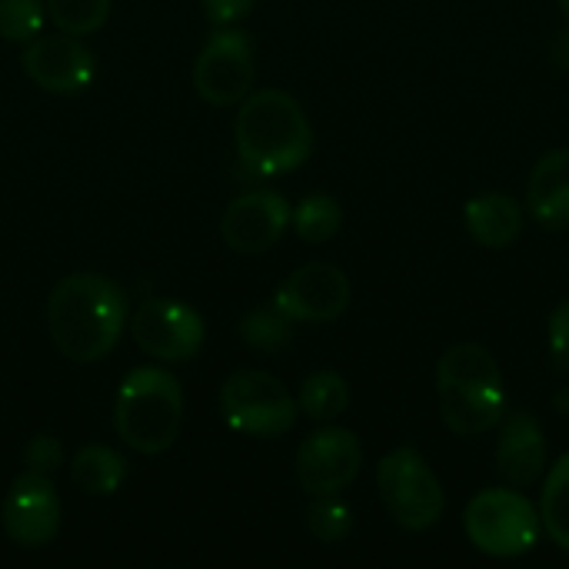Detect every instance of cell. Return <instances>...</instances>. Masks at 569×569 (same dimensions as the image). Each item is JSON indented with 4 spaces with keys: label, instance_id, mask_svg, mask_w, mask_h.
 I'll list each match as a JSON object with an SVG mask.
<instances>
[{
    "label": "cell",
    "instance_id": "obj_1",
    "mask_svg": "<svg viewBox=\"0 0 569 569\" xmlns=\"http://www.w3.org/2000/svg\"><path fill=\"white\" fill-rule=\"evenodd\" d=\"M127 320L130 300L123 287L93 270L60 277L47 297V333L70 363L103 360L123 337Z\"/></svg>",
    "mask_w": 569,
    "mask_h": 569
},
{
    "label": "cell",
    "instance_id": "obj_2",
    "mask_svg": "<svg viewBox=\"0 0 569 569\" xmlns=\"http://www.w3.org/2000/svg\"><path fill=\"white\" fill-rule=\"evenodd\" d=\"M233 143L243 170L280 177L310 160L313 127L293 93L280 87L250 90L233 120Z\"/></svg>",
    "mask_w": 569,
    "mask_h": 569
},
{
    "label": "cell",
    "instance_id": "obj_3",
    "mask_svg": "<svg viewBox=\"0 0 569 569\" xmlns=\"http://www.w3.org/2000/svg\"><path fill=\"white\" fill-rule=\"evenodd\" d=\"M440 417L457 437H483L507 417V387L483 343H457L437 363Z\"/></svg>",
    "mask_w": 569,
    "mask_h": 569
},
{
    "label": "cell",
    "instance_id": "obj_4",
    "mask_svg": "<svg viewBox=\"0 0 569 569\" xmlns=\"http://www.w3.org/2000/svg\"><path fill=\"white\" fill-rule=\"evenodd\" d=\"M113 430L130 450L143 457L170 450L183 430L180 380L163 367L130 370L113 400Z\"/></svg>",
    "mask_w": 569,
    "mask_h": 569
},
{
    "label": "cell",
    "instance_id": "obj_5",
    "mask_svg": "<svg viewBox=\"0 0 569 569\" xmlns=\"http://www.w3.org/2000/svg\"><path fill=\"white\" fill-rule=\"evenodd\" d=\"M463 530L480 553L513 560L537 547L543 523L540 510L517 487H490L467 503Z\"/></svg>",
    "mask_w": 569,
    "mask_h": 569
},
{
    "label": "cell",
    "instance_id": "obj_6",
    "mask_svg": "<svg viewBox=\"0 0 569 569\" xmlns=\"http://www.w3.org/2000/svg\"><path fill=\"white\" fill-rule=\"evenodd\" d=\"M377 490L390 520L410 533L437 527L447 510L440 477L413 447H397L377 463Z\"/></svg>",
    "mask_w": 569,
    "mask_h": 569
},
{
    "label": "cell",
    "instance_id": "obj_7",
    "mask_svg": "<svg viewBox=\"0 0 569 569\" xmlns=\"http://www.w3.org/2000/svg\"><path fill=\"white\" fill-rule=\"evenodd\" d=\"M297 400L267 370H237L220 387V417L230 430L257 440L287 437L297 423Z\"/></svg>",
    "mask_w": 569,
    "mask_h": 569
},
{
    "label": "cell",
    "instance_id": "obj_8",
    "mask_svg": "<svg viewBox=\"0 0 569 569\" xmlns=\"http://www.w3.org/2000/svg\"><path fill=\"white\" fill-rule=\"evenodd\" d=\"M133 343L160 363H187L200 353L207 327L203 317L173 297H147L127 320Z\"/></svg>",
    "mask_w": 569,
    "mask_h": 569
},
{
    "label": "cell",
    "instance_id": "obj_9",
    "mask_svg": "<svg viewBox=\"0 0 569 569\" xmlns=\"http://www.w3.org/2000/svg\"><path fill=\"white\" fill-rule=\"evenodd\" d=\"M257 80L253 40L243 30L223 27L207 37L193 60V87L213 107H237Z\"/></svg>",
    "mask_w": 569,
    "mask_h": 569
},
{
    "label": "cell",
    "instance_id": "obj_10",
    "mask_svg": "<svg viewBox=\"0 0 569 569\" xmlns=\"http://www.w3.org/2000/svg\"><path fill=\"white\" fill-rule=\"evenodd\" d=\"M363 467L360 440L343 427H320L310 433L293 460V473L300 490L310 497H340Z\"/></svg>",
    "mask_w": 569,
    "mask_h": 569
},
{
    "label": "cell",
    "instance_id": "obj_11",
    "mask_svg": "<svg viewBox=\"0 0 569 569\" xmlns=\"http://www.w3.org/2000/svg\"><path fill=\"white\" fill-rule=\"evenodd\" d=\"M23 73L47 93L57 97H73L83 93L93 83L97 73V60L90 53V47L73 37V33H37L30 43H23L20 53Z\"/></svg>",
    "mask_w": 569,
    "mask_h": 569
},
{
    "label": "cell",
    "instance_id": "obj_12",
    "mask_svg": "<svg viewBox=\"0 0 569 569\" xmlns=\"http://www.w3.org/2000/svg\"><path fill=\"white\" fill-rule=\"evenodd\" d=\"M3 533L20 550H40L53 543L60 533V497L53 490V480L33 470H23L0 507Z\"/></svg>",
    "mask_w": 569,
    "mask_h": 569
},
{
    "label": "cell",
    "instance_id": "obj_13",
    "mask_svg": "<svg viewBox=\"0 0 569 569\" xmlns=\"http://www.w3.org/2000/svg\"><path fill=\"white\" fill-rule=\"evenodd\" d=\"M273 307L293 323H330L350 307V277L323 260L303 263L277 287Z\"/></svg>",
    "mask_w": 569,
    "mask_h": 569
},
{
    "label": "cell",
    "instance_id": "obj_14",
    "mask_svg": "<svg viewBox=\"0 0 569 569\" xmlns=\"http://www.w3.org/2000/svg\"><path fill=\"white\" fill-rule=\"evenodd\" d=\"M293 207L277 190H250L227 203L220 217V237L243 257L267 253L290 227Z\"/></svg>",
    "mask_w": 569,
    "mask_h": 569
},
{
    "label": "cell",
    "instance_id": "obj_15",
    "mask_svg": "<svg viewBox=\"0 0 569 569\" xmlns=\"http://www.w3.org/2000/svg\"><path fill=\"white\" fill-rule=\"evenodd\" d=\"M500 423L503 427H500V440H497V470H500V477L510 487L527 490L547 470V437H543V427L527 410H513Z\"/></svg>",
    "mask_w": 569,
    "mask_h": 569
},
{
    "label": "cell",
    "instance_id": "obj_16",
    "mask_svg": "<svg viewBox=\"0 0 569 569\" xmlns=\"http://www.w3.org/2000/svg\"><path fill=\"white\" fill-rule=\"evenodd\" d=\"M527 210L543 230L569 227V147L537 160L527 183Z\"/></svg>",
    "mask_w": 569,
    "mask_h": 569
},
{
    "label": "cell",
    "instance_id": "obj_17",
    "mask_svg": "<svg viewBox=\"0 0 569 569\" xmlns=\"http://www.w3.org/2000/svg\"><path fill=\"white\" fill-rule=\"evenodd\" d=\"M463 223H467V233L480 247L507 250L523 233V210H520V203L510 193L490 190V193H477L463 207Z\"/></svg>",
    "mask_w": 569,
    "mask_h": 569
},
{
    "label": "cell",
    "instance_id": "obj_18",
    "mask_svg": "<svg viewBox=\"0 0 569 569\" xmlns=\"http://www.w3.org/2000/svg\"><path fill=\"white\" fill-rule=\"evenodd\" d=\"M127 460L107 443H87L70 460V480L87 497H113L127 483Z\"/></svg>",
    "mask_w": 569,
    "mask_h": 569
},
{
    "label": "cell",
    "instance_id": "obj_19",
    "mask_svg": "<svg viewBox=\"0 0 569 569\" xmlns=\"http://www.w3.org/2000/svg\"><path fill=\"white\" fill-rule=\"evenodd\" d=\"M350 407V387L340 373L333 370H317L303 380L300 393H297V410L317 423H330L337 417H343Z\"/></svg>",
    "mask_w": 569,
    "mask_h": 569
},
{
    "label": "cell",
    "instance_id": "obj_20",
    "mask_svg": "<svg viewBox=\"0 0 569 569\" xmlns=\"http://www.w3.org/2000/svg\"><path fill=\"white\" fill-rule=\"evenodd\" d=\"M540 523L547 537L569 553V453H563L547 473L540 493Z\"/></svg>",
    "mask_w": 569,
    "mask_h": 569
},
{
    "label": "cell",
    "instance_id": "obj_21",
    "mask_svg": "<svg viewBox=\"0 0 569 569\" xmlns=\"http://www.w3.org/2000/svg\"><path fill=\"white\" fill-rule=\"evenodd\" d=\"M343 223V210L330 193H310L293 207L290 227L297 230L300 240L307 243H327L340 233Z\"/></svg>",
    "mask_w": 569,
    "mask_h": 569
},
{
    "label": "cell",
    "instance_id": "obj_22",
    "mask_svg": "<svg viewBox=\"0 0 569 569\" xmlns=\"http://www.w3.org/2000/svg\"><path fill=\"white\" fill-rule=\"evenodd\" d=\"M237 333H240V340L247 347L277 353V350H283L293 340V320L283 310H277L273 303L270 307H253V310H247L240 317Z\"/></svg>",
    "mask_w": 569,
    "mask_h": 569
},
{
    "label": "cell",
    "instance_id": "obj_23",
    "mask_svg": "<svg viewBox=\"0 0 569 569\" xmlns=\"http://www.w3.org/2000/svg\"><path fill=\"white\" fill-rule=\"evenodd\" d=\"M110 17V0H47V20L73 37L97 33Z\"/></svg>",
    "mask_w": 569,
    "mask_h": 569
},
{
    "label": "cell",
    "instance_id": "obj_24",
    "mask_svg": "<svg viewBox=\"0 0 569 569\" xmlns=\"http://www.w3.org/2000/svg\"><path fill=\"white\" fill-rule=\"evenodd\" d=\"M317 503L307 510V530L313 540L333 547V543H343L353 530V510L337 500V497H313Z\"/></svg>",
    "mask_w": 569,
    "mask_h": 569
},
{
    "label": "cell",
    "instance_id": "obj_25",
    "mask_svg": "<svg viewBox=\"0 0 569 569\" xmlns=\"http://www.w3.org/2000/svg\"><path fill=\"white\" fill-rule=\"evenodd\" d=\"M47 3L40 0H0V37L10 43H30L43 33Z\"/></svg>",
    "mask_w": 569,
    "mask_h": 569
},
{
    "label": "cell",
    "instance_id": "obj_26",
    "mask_svg": "<svg viewBox=\"0 0 569 569\" xmlns=\"http://www.w3.org/2000/svg\"><path fill=\"white\" fill-rule=\"evenodd\" d=\"M63 467V447L57 437L50 433H37L27 440L23 447V470H33V473H43V477H53L57 470Z\"/></svg>",
    "mask_w": 569,
    "mask_h": 569
},
{
    "label": "cell",
    "instance_id": "obj_27",
    "mask_svg": "<svg viewBox=\"0 0 569 569\" xmlns=\"http://www.w3.org/2000/svg\"><path fill=\"white\" fill-rule=\"evenodd\" d=\"M547 340H550V357L560 373H569V300L557 303L547 323Z\"/></svg>",
    "mask_w": 569,
    "mask_h": 569
},
{
    "label": "cell",
    "instance_id": "obj_28",
    "mask_svg": "<svg viewBox=\"0 0 569 569\" xmlns=\"http://www.w3.org/2000/svg\"><path fill=\"white\" fill-rule=\"evenodd\" d=\"M200 3H203L207 20L217 27H230L253 10V0H200Z\"/></svg>",
    "mask_w": 569,
    "mask_h": 569
},
{
    "label": "cell",
    "instance_id": "obj_29",
    "mask_svg": "<svg viewBox=\"0 0 569 569\" xmlns=\"http://www.w3.org/2000/svg\"><path fill=\"white\" fill-rule=\"evenodd\" d=\"M553 60H557L563 70H569V30L557 33V40H553Z\"/></svg>",
    "mask_w": 569,
    "mask_h": 569
},
{
    "label": "cell",
    "instance_id": "obj_30",
    "mask_svg": "<svg viewBox=\"0 0 569 569\" xmlns=\"http://www.w3.org/2000/svg\"><path fill=\"white\" fill-rule=\"evenodd\" d=\"M553 407H557V410H560L563 417H569V390H560V393H557Z\"/></svg>",
    "mask_w": 569,
    "mask_h": 569
},
{
    "label": "cell",
    "instance_id": "obj_31",
    "mask_svg": "<svg viewBox=\"0 0 569 569\" xmlns=\"http://www.w3.org/2000/svg\"><path fill=\"white\" fill-rule=\"evenodd\" d=\"M557 3H560V10H563V17H567V20H569V0H557Z\"/></svg>",
    "mask_w": 569,
    "mask_h": 569
}]
</instances>
